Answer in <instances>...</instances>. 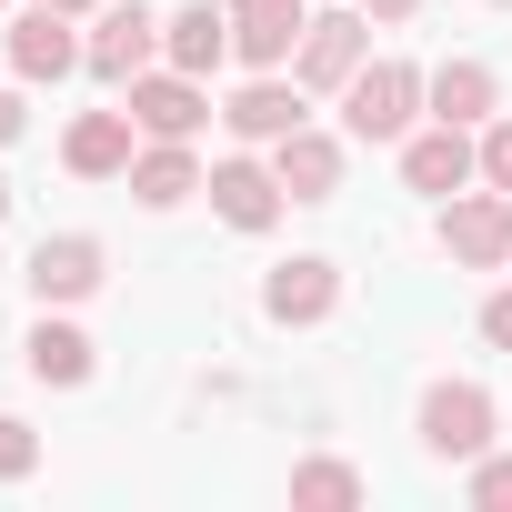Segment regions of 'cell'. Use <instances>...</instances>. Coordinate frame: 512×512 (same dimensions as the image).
<instances>
[{
  "instance_id": "obj_29",
  "label": "cell",
  "mask_w": 512,
  "mask_h": 512,
  "mask_svg": "<svg viewBox=\"0 0 512 512\" xmlns=\"http://www.w3.org/2000/svg\"><path fill=\"white\" fill-rule=\"evenodd\" d=\"M492 11H512V0H492Z\"/></svg>"
},
{
  "instance_id": "obj_20",
  "label": "cell",
  "mask_w": 512,
  "mask_h": 512,
  "mask_svg": "<svg viewBox=\"0 0 512 512\" xmlns=\"http://www.w3.org/2000/svg\"><path fill=\"white\" fill-rule=\"evenodd\" d=\"M372 482L342 462V452H312V462H292V512H352Z\"/></svg>"
},
{
  "instance_id": "obj_7",
  "label": "cell",
  "mask_w": 512,
  "mask_h": 512,
  "mask_svg": "<svg viewBox=\"0 0 512 512\" xmlns=\"http://www.w3.org/2000/svg\"><path fill=\"white\" fill-rule=\"evenodd\" d=\"M342 312V262L332 251H292V262H272V282H262V322H282V332H322Z\"/></svg>"
},
{
  "instance_id": "obj_2",
  "label": "cell",
  "mask_w": 512,
  "mask_h": 512,
  "mask_svg": "<svg viewBox=\"0 0 512 512\" xmlns=\"http://www.w3.org/2000/svg\"><path fill=\"white\" fill-rule=\"evenodd\" d=\"M422 121H432V111H422V71H412V61H362V71L342 81V131H352V141H392V151H402Z\"/></svg>"
},
{
  "instance_id": "obj_18",
  "label": "cell",
  "mask_w": 512,
  "mask_h": 512,
  "mask_svg": "<svg viewBox=\"0 0 512 512\" xmlns=\"http://www.w3.org/2000/svg\"><path fill=\"white\" fill-rule=\"evenodd\" d=\"M11 71H21V81H71V71H81L71 11H41V0H31V11L11 21Z\"/></svg>"
},
{
  "instance_id": "obj_14",
  "label": "cell",
  "mask_w": 512,
  "mask_h": 512,
  "mask_svg": "<svg viewBox=\"0 0 512 512\" xmlns=\"http://www.w3.org/2000/svg\"><path fill=\"white\" fill-rule=\"evenodd\" d=\"M21 372H31L41 392H81V382L101 372V342H91L71 312H41V322L21 332Z\"/></svg>"
},
{
  "instance_id": "obj_10",
  "label": "cell",
  "mask_w": 512,
  "mask_h": 512,
  "mask_svg": "<svg viewBox=\"0 0 512 512\" xmlns=\"http://www.w3.org/2000/svg\"><path fill=\"white\" fill-rule=\"evenodd\" d=\"M221 121H231V141H251V151H272L282 131H302L312 121V91L292 81V71H251L231 101H221Z\"/></svg>"
},
{
  "instance_id": "obj_19",
  "label": "cell",
  "mask_w": 512,
  "mask_h": 512,
  "mask_svg": "<svg viewBox=\"0 0 512 512\" xmlns=\"http://www.w3.org/2000/svg\"><path fill=\"white\" fill-rule=\"evenodd\" d=\"M121 181H131V201H141V211H181L211 171H201V151H191V141H141Z\"/></svg>"
},
{
  "instance_id": "obj_26",
  "label": "cell",
  "mask_w": 512,
  "mask_h": 512,
  "mask_svg": "<svg viewBox=\"0 0 512 512\" xmlns=\"http://www.w3.org/2000/svg\"><path fill=\"white\" fill-rule=\"evenodd\" d=\"M21 131H31V111H21V91H0V151H11Z\"/></svg>"
},
{
  "instance_id": "obj_22",
  "label": "cell",
  "mask_w": 512,
  "mask_h": 512,
  "mask_svg": "<svg viewBox=\"0 0 512 512\" xmlns=\"http://www.w3.org/2000/svg\"><path fill=\"white\" fill-rule=\"evenodd\" d=\"M31 472H41V432L21 412H0V482H31Z\"/></svg>"
},
{
  "instance_id": "obj_4",
  "label": "cell",
  "mask_w": 512,
  "mask_h": 512,
  "mask_svg": "<svg viewBox=\"0 0 512 512\" xmlns=\"http://www.w3.org/2000/svg\"><path fill=\"white\" fill-rule=\"evenodd\" d=\"M151 61H161V11H151V0H101L91 31H81V71L111 81V91H131Z\"/></svg>"
},
{
  "instance_id": "obj_28",
  "label": "cell",
  "mask_w": 512,
  "mask_h": 512,
  "mask_svg": "<svg viewBox=\"0 0 512 512\" xmlns=\"http://www.w3.org/2000/svg\"><path fill=\"white\" fill-rule=\"evenodd\" d=\"M0 221H11V181H0Z\"/></svg>"
},
{
  "instance_id": "obj_8",
  "label": "cell",
  "mask_w": 512,
  "mask_h": 512,
  "mask_svg": "<svg viewBox=\"0 0 512 512\" xmlns=\"http://www.w3.org/2000/svg\"><path fill=\"white\" fill-rule=\"evenodd\" d=\"M131 121H141V141H201V121H211V81L151 61V71L131 81Z\"/></svg>"
},
{
  "instance_id": "obj_24",
  "label": "cell",
  "mask_w": 512,
  "mask_h": 512,
  "mask_svg": "<svg viewBox=\"0 0 512 512\" xmlns=\"http://www.w3.org/2000/svg\"><path fill=\"white\" fill-rule=\"evenodd\" d=\"M482 342H492V352H512V282L482 302Z\"/></svg>"
},
{
  "instance_id": "obj_9",
  "label": "cell",
  "mask_w": 512,
  "mask_h": 512,
  "mask_svg": "<svg viewBox=\"0 0 512 512\" xmlns=\"http://www.w3.org/2000/svg\"><path fill=\"white\" fill-rule=\"evenodd\" d=\"M231 11V61L241 71H292L302 31H312V0H221Z\"/></svg>"
},
{
  "instance_id": "obj_25",
  "label": "cell",
  "mask_w": 512,
  "mask_h": 512,
  "mask_svg": "<svg viewBox=\"0 0 512 512\" xmlns=\"http://www.w3.org/2000/svg\"><path fill=\"white\" fill-rule=\"evenodd\" d=\"M352 11H372V31H392V21H412L422 0H352Z\"/></svg>"
},
{
  "instance_id": "obj_13",
  "label": "cell",
  "mask_w": 512,
  "mask_h": 512,
  "mask_svg": "<svg viewBox=\"0 0 512 512\" xmlns=\"http://www.w3.org/2000/svg\"><path fill=\"white\" fill-rule=\"evenodd\" d=\"M272 171H282V191H292V201H332V191H342V171H352V131L302 121V131H282V141H272Z\"/></svg>"
},
{
  "instance_id": "obj_6",
  "label": "cell",
  "mask_w": 512,
  "mask_h": 512,
  "mask_svg": "<svg viewBox=\"0 0 512 512\" xmlns=\"http://www.w3.org/2000/svg\"><path fill=\"white\" fill-rule=\"evenodd\" d=\"M31 302L41 312H71V302H91L101 282H111V251H101V231H51V241H31Z\"/></svg>"
},
{
  "instance_id": "obj_15",
  "label": "cell",
  "mask_w": 512,
  "mask_h": 512,
  "mask_svg": "<svg viewBox=\"0 0 512 512\" xmlns=\"http://www.w3.org/2000/svg\"><path fill=\"white\" fill-rule=\"evenodd\" d=\"M422 111H432V121L482 131V121L502 111V71H492V61H472V51H452V61H432V71H422Z\"/></svg>"
},
{
  "instance_id": "obj_27",
  "label": "cell",
  "mask_w": 512,
  "mask_h": 512,
  "mask_svg": "<svg viewBox=\"0 0 512 512\" xmlns=\"http://www.w3.org/2000/svg\"><path fill=\"white\" fill-rule=\"evenodd\" d=\"M41 11H71V21H91V11H101V0H41Z\"/></svg>"
},
{
  "instance_id": "obj_11",
  "label": "cell",
  "mask_w": 512,
  "mask_h": 512,
  "mask_svg": "<svg viewBox=\"0 0 512 512\" xmlns=\"http://www.w3.org/2000/svg\"><path fill=\"white\" fill-rule=\"evenodd\" d=\"M201 191H211V211H221L231 231H272V221L292 211L282 171H272V161H251V141H241L231 161H211V181H201Z\"/></svg>"
},
{
  "instance_id": "obj_1",
  "label": "cell",
  "mask_w": 512,
  "mask_h": 512,
  "mask_svg": "<svg viewBox=\"0 0 512 512\" xmlns=\"http://www.w3.org/2000/svg\"><path fill=\"white\" fill-rule=\"evenodd\" d=\"M412 442H422L432 462H482V452L502 442V402H492L472 372H442V382H422V402H412Z\"/></svg>"
},
{
  "instance_id": "obj_16",
  "label": "cell",
  "mask_w": 512,
  "mask_h": 512,
  "mask_svg": "<svg viewBox=\"0 0 512 512\" xmlns=\"http://www.w3.org/2000/svg\"><path fill=\"white\" fill-rule=\"evenodd\" d=\"M131 151H141L131 101H121V111H81V121L61 131V171H71V181H121V171H131Z\"/></svg>"
},
{
  "instance_id": "obj_12",
  "label": "cell",
  "mask_w": 512,
  "mask_h": 512,
  "mask_svg": "<svg viewBox=\"0 0 512 512\" xmlns=\"http://www.w3.org/2000/svg\"><path fill=\"white\" fill-rule=\"evenodd\" d=\"M402 181H412L422 201H452V191H472V181H482V151H472V131H462V121H422V131L402 141Z\"/></svg>"
},
{
  "instance_id": "obj_17",
  "label": "cell",
  "mask_w": 512,
  "mask_h": 512,
  "mask_svg": "<svg viewBox=\"0 0 512 512\" xmlns=\"http://www.w3.org/2000/svg\"><path fill=\"white\" fill-rule=\"evenodd\" d=\"M161 61L211 81L231 61V11H221V0H181V11H161Z\"/></svg>"
},
{
  "instance_id": "obj_21",
  "label": "cell",
  "mask_w": 512,
  "mask_h": 512,
  "mask_svg": "<svg viewBox=\"0 0 512 512\" xmlns=\"http://www.w3.org/2000/svg\"><path fill=\"white\" fill-rule=\"evenodd\" d=\"M462 502H472V512H512V452H502V442H492L482 462H462Z\"/></svg>"
},
{
  "instance_id": "obj_3",
  "label": "cell",
  "mask_w": 512,
  "mask_h": 512,
  "mask_svg": "<svg viewBox=\"0 0 512 512\" xmlns=\"http://www.w3.org/2000/svg\"><path fill=\"white\" fill-rule=\"evenodd\" d=\"M432 241H442L452 272H502V262H512V191H492V181L452 191L442 221H432Z\"/></svg>"
},
{
  "instance_id": "obj_5",
  "label": "cell",
  "mask_w": 512,
  "mask_h": 512,
  "mask_svg": "<svg viewBox=\"0 0 512 512\" xmlns=\"http://www.w3.org/2000/svg\"><path fill=\"white\" fill-rule=\"evenodd\" d=\"M372 61V11H312V31H302V51H292V81L312 91V101H342V81Z\"/></svg>"
},
{
  "instance_id": "obj_23",
  "label": "cell",
  "mask_w": 512,
  "mask_h": 512,
  "mask_svg": "<svg viewBox=\"0 0 512 512\" xmlns=\"http://www.w3.org/2000/svg\"><path fill=\"white\" fill-rule=\"evenodd\" d=\"M472 151H482V181H492V191H512V121H502V111L472 131Z\"/></svg>"
}]
</instances>
